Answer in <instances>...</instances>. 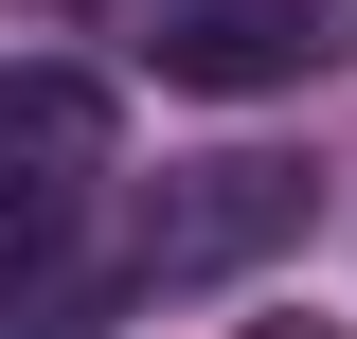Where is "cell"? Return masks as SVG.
I'll list each match as a JSON object with an SVG mask.
<instances>
[{
	"mask_svg": "<svg viewBox=\"0 0 357 339\" xmlns=\"http://www.w3.org/2000/svg\"><path fill=\"white\" fill-rule=\"evenodd\" d=\"M304 214H321V179H304V161H178V179H161V214H143L126 250H143V286H215V268L286 250Z\"/></svg>",
	"mask_w": 357,
	"mask_h": 339,
	"instance_id": "1",
	"label": "cell"
},
{
	"mask_svg": "<svg viewBox=\"0 0 357 339\" xmlns=\"http://www.w3.org/2000/svg\"><path fill=\"white\" fill-rule=\"evenodd\" d=\"M126 36H143L161 89L250 107V89H304L321 72V0H126Z\"/></svg>",
	"mask_w": 357,
	"mask_h": 339,
	"instance_id": "2",
	"label": "cell"
},
{
	"mask_svg": "<svg viewBox=\"0 0 357 339\" xmlns=\"http://www.w3.org/2000/svg\"><path fill=\"white\" fill-rule=\"evenodd\" d=\"M107 143H126L107 72H72V54H0V214H72L89 179H107Z\"/></svg>",
	"mask_w": 357,
	"mask_h": 339,
	"instance_id": "3",
	"label": "cell"
},
{
	"mask_svg": "<svg viewBox=\"0 0 357 339\" xmlns=\"http://www.w3.org/2000/svg\"><path fill=\"white\" fill-rule=\"evenodd\" d=\"M143 250H89L72 214H0V339H107Z\"/></svg>",
	"mask_w": 357,
	"mask_h": 339,
	"instance_id": "4",
	"label": "cell"
},
{
	"mask_svg": "<svg viewBox=\"0 0 357 339\" xmlns=\"http://www.w3.org/2000/svg\"><path fill=\"white\" fill-rule=\"evenodd\" d=\"M250 339H321V322H250Z\"/></svg>",
	"mask_w": 357,
	"mask_h": 339,
	"instance_id": "5",
	"label": "cell"
}]
</instances>
